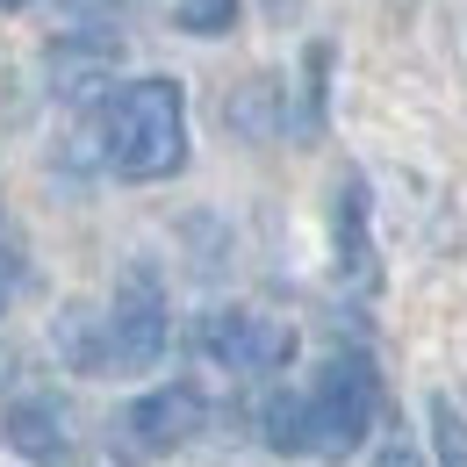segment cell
<instances>
[{"mask_svg":"<svg viewBox=\"0 0 467 467\" xmlns=\"http://www.w3.org/2000/svg\"><path fill=\"white\" fill-rule=\"evenodd\" d=\"M101 159L122 180H173L187 166V101L173 79H130L101 101Z\"/></svg>","mask_w":467,"mask_h":467,"instance_id":"6da1fadb","label":"cell"},{"mask_svg":"<svg viewBox=\"0 0 467 467\" xmlns=\"http://www.w3.org/2000/svg\"><path fill=\"white\" fill-rule=\"evenodd\" d=\"M374 410H381V374L367 359H324L317 389L302 396V453L317 461H346L359 453V439L374 431Z\"/></svg>","mask_w":467,"mask_h":467,"instance_id":"7a4b0ae2","label":"cell"},{"mask_svg":"<svg viewBox=\"0 0 467 467\" xmlns=\"http://www.w3.org/2000/svg\"><path fill=\"white\" fill-rule=\"evenodd\" d=\"M202 424H209L202 389H194V381H166V389L137 396L130 410H116V424H109V431H116V461H122V467H144V461L180 453Z\"/></svg>","mask_w":467,"mask_h":467,"instance_id":"3957f363","label":"cell"},{"mask_svg":"<svg viewBox=\"0 0 467 467\" xmlns=\"http://www.w3.org/2000/svg\"><path fill=\"white\" fill-rule=\"evenodd\" d=\"M194 346L223 374H281L295 359V324L288 317H259V309H209L194 324Z\"/></svg>","mask_w":467,"mask_h":467,"instance_id":"277c9868","label":"cell"},{"mask_svg":"<svg viewBox=\"0 0 467 467\" xmlns=\"http://www.w3.org/2000/svg\"><path fill=\"white\" fill-rule=\"evenodd\" d=\"M166 288L151 266H130L116 281V302H109V367L122 374H144L159 352H166Z\"/></svg>","mask_w":467,"mask_h":467,"instance_id":"5b68a950","label":"cell"},{"mask_svg":"<svg viewBox=\"0 0 467 467\" xmlns=\"http://www.w3.org/2000/svg\"><path fill=\"white\" fill-rule=\"evenodd\" d=\"M116 65H122V44L109 29H72L44 51V72H51V94L65 109H87V101H109L116 87Z\"/></svg>","mask_w":467,"mask_h":467,"instance_id":"8992f818","label":"cell"},{"mask_svg":"<svg viewBox=\"0 0 467 467\" xmlns=\"http://www.w3.org/2000/svg\"><path fill=\"white\" fill-rule=\"evenodd\" d=\"M0 439H7L22 461H36V467H65L72 453H79V439H72V410H65L58 396H22V403H7Z\"/></svg>","mask_w":467,"mask_h":467,"instance_id":"52a82bcc","label":"cell"},{"mask_svg":"<svg viewBox=\"0 0 467 467\" xmlns=\"http://www.w3.org/2000/svg\"><path fill=\"white\" fill-rule=\"evenodd\" d=\"M51 346L72 374H109V317H94L87 302H65L51 317Z\"/></svg>","mask_w":467,"mask_h":467,"instance_id":"ba28073f","label":"cell"},{"mask_svg":"<svg viewBox=\"0 0 467 467\" xmlns=\"http://www.w3.org/2000/svg\"><path fill=\"white\" fill-rule=\"evenodd\" d=\"M338 274H346L352 288L374 281V252H367V187H359V180L338 187Z\"/></svg>","mask_w":467,"mask_h":467,"instance_id":"9c48e42d","label":"cell"},{"mask_svg":"<svg viewBox=\"0 0 467 467\" xmlns=\"http://www.w3.org/2000/svg\"><path fill=\"white\" fill-rule=\"evenodd\" d=\"M231 130H237V137H252V144H266V137L281 130V87H274L266 72L237 79V94H231Z\"/></svg>","mask_w":467,"mask_h":467,"instance_id":"30bf717a","label":"cell"},{"mask_svg":"<svg viewBox=\"0 0 467 467\" xmlns=\"http://www.w3.org/2000/svg\"><path fill=\"white\" fill-rule=\"evenodd\" d=\"M237 0H173V29H187V36H231L237 29Z\"/></svg>","mask_w":467,"mask_h":467,"instance_id":"8fae6325","label":"cell"},{"mask_svg":"<svg viewBox=\"0 0 467 467\" xmlns=\"http://www.w3.org/2000/svg\"><path fill=\"white\" fill-rule=\"evenodd\" d=\"M431 431H439V453L446 467H467V417L453 396H431Z\"/></svg>","mask_w":467,"mask_h":467,"instance_id":"7c38bea8","label":"cell"},{"mask_svg":"<svg viewBox=\"0 0 467 467\" xmlns=\"http://www.w3.org/2000/svg\"><path fill=\"white\" fill-rule=\"evenodd\" d=\"M22 281V231L7 223V209H0V288H15Z\"/></svg>","mask_w":467,"mask_h":467,"instance_id":"4fadbf2b","label":"cell"},{"mask_svg":"<svg viewBox=\"0 0 467 467\" xmlns=\"http://www.w3.org/2000/svg\"><path fill=\"white\" fill-rule=\"evenodd\" d=\"M374 467H424V461H417V453H403V446H389V453H381Z\"/></svg>","mask_w":467,"mask_h":467,"instance_id":"5bb4252c","label":"cell"},{"mask_svg":"<svg viewBox=\"0 0 467 467\" xmlns=\"http://www.w3.org/2000/svg\"><path fill=\"white\" fill-rule=\"evenodd\" d=\"M15 7H22V0H0V15H15Z\"/></svg>","mask_w":467,"mask_h":467,"instance_id":"9a60e30c","label":"cell"},{"mask_svg":"<svg viewBox=\"0 0 467 467\" xmlns=\"http://www.w3.org/2000/svg\"><path fill=\"white\" fill-rule=\"evenodd\" d=\"M0 302H7V288H0Z\"/></svg>","mask_w":467,"mask_h":467,"instance_id":"2e32d148","label":"cell"}]
</instances>
